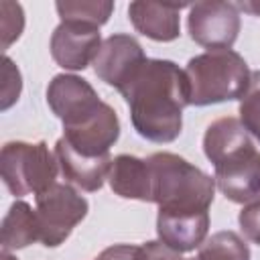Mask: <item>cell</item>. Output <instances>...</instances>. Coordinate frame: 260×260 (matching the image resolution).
Listing matches in <instances>:
<instances>
[{"instance_id":"cell-27","label":"cell","mask_w":260,"mask_h":260,"mask_svg":"<svg viewBox=\"0 0 260 260\" xmlns=\"http://www.w3.org/2000/svg\"><path fill=\"white\" fill-rule=\"evenodd\" d=\"M2 260H18V258H14V256H10L8 252H2Z\"/></svg>"},{"instance_id":"cell-25","label":"cell","mask_w":260,"mask_h":260,"mask_svg":"<svg viewBox=\"0 0 260 260\" xmlns=\"http://www.w3.org/2000/svg\"><path fill=\"white\" fill-rule=\"evenodd\" d=\"M138 250H140V246L116 244V246L102 250L93 260H138Z\"/></svg>"},{"instance_id":"cell-11","label":"cell","mask_w":260,"mask_h":260,"mask_svg":"<svg viewBox=\"0 0 260 260\" xmlns=\"http://www.w3.org/2000/svg\"><path fill=\"white\" fill-rule=\"evenodd\" d=\"M215 185L225 199L240 205L260 201V152L254 148L215 167Z\"/></svg>"},{"instance_id":"cell-14","label":"cell","mask_w":260,"mask_h":260,"mask_svg":"<svg viewBox=\"0 0 260 260\" xmlns=\"http://www.w3.org/2000/svg\"><path fill=\"white\" fill-rule=\"evenodd\" d=\"M250 148H254V142L242 122L234 116L213 120L203 134V152L213 167H219Z\"/></svg>"},{"instance_id":"cell-5","label":"cell","mask_w":260,"mask_h":260,"mask_svg":"<svg viewBox=\"0 0 260 260\" xmlns=\"http://www.w3.org/2000/svg\"><path fill=\"white\" fill-rule=\"evenodd\" d=\"M35 201L39 242L47 248L61 246L89 211L87 199L69 183H53L49 189L35 195Z\"/></svg>"},{"instance_id":"cell-10","label":"cell","mask_w":260,"mask_h":260,"mask_svg":"<svg viewBox=\"0 0 260 260\" xmlns=\"http://www.w3.org/2000/svg\"><path fill=\"white\" fill-rule=\"evenodd\" d=\"M47 104L53 110V114L63 122V126H69L93 114L104 102L98 98L95 89L83 77L59 73L49 81Z\"/></svg>"},{"instance_id":"cell-26","label":"cell","mask_w":260,"mask_h":260,"mask_svg":"<svg viewBox=\"0 0 260 260\" xmlns=\"http://www.w3.org/2000/svg\"><path fill=\"white\" fill-rule=\"evenodd\" d=\"M236 6L242 8V10H246V12H250V14L260 16V2H240V4H236Z\"/></svg>"},{"instance_id":"cell-24","label":"cell","mask_w":260,"mask_h":260,"mask_svg":"<svg viewBox=\"0 0 260 260\" xmlns=\"http://www.w3.org/2000/svg\"><path fill=\"white\" fill-rule=\"evenodd\" d=\"M138 260H185L181 256V252L165 246L160 240H152V242H144L138 250Z\"/></svg>"},{"instance_id":"cell-16","label":"cell","mask_w":260,"mask_h":260,"mask_svg":"<svg viewBox=\"0 0 260 260\" xmlns=\"http://www.w3.org/2000/svg\"><path fill=\"white\" fill-rule=\"evenodd\" d=\"M108 181L118 197L152 203V175L146 158L118 154L112 160Z\"/></svg>"},{"instance_id":"cell-1","label":"cell","mask_w":260,"mask_h":260,"mask_svg":"<svg viewBox=\"0 0 260 260\" xmlns=\"http://www.w3.org/2000/svg\"><path fill=\"white\" fill-rule=\"evenodd\" d=\"M120 93L130 108L132 126L142 138L158 144L179 138L189 89L185 71L175 61L146 59Z\"/></svg>"},{"instance_id":"cell-2","label":"cell","mask_w":260,"mask_h":260,"mask_svg":"<svg viewBox=\"0 0 260 260\" xmlns=\"http://www.w3.org/2000/svg\"><path fill=\"white\" fill-rule=\"evenodd\" d=\"M152 175V203L158 213H205L215 197V179L173 152L146 158Z\"/></svg>"},{"instance_id":"cell-3","label":"cell","mask_w":260,"mask_h":260,"mask_svg":"<svg viewBox=\"0 0 260 260\" xmlns=\"http://www.w3.org/2000/svg\"><path fill=\"white\" fill-rule=\"evenodd\" d=\"M183 71L187 77L189 106L242 100L252 77L246 59L232 49H215L195 55Z\"/></svg>"},{"instance_id":"cell-13","label":"cell","mask_w":260,"mask_h":260,"mask_svg":"<svg viewBox=\"0 0 260 260\" xmlns=\"http://www.w3.org/2000/svg\"><path fill=\"white\" fill-rule=\"evenodd\" d=\"M55 156L63 179L83 191H100L112 169V156H83L79 154L65 138H59L55 144Z\"/></svg>"},{"instance_id":"cell-8","label":"cell","mask_w":260,"mask_h":260,"mask_svg":"<svg viewBox=\"0 0 260 260\" xmlns=\"http://www.w3.org/2000/svg\"><path fill=\"white\" fill-rule=\"evenodd\" d=\"M120 136V120L106 102L83 120L63 126V138L83 156H106Z\"/></svg>"},{"instance_id":"cell-18","label":"cell","mask_w":260,"mask_h":260,"mask_svg":"<svg viewBox=\"0 0 260 260\" xmlns=\"http://www.w3.org/2000/svg\"><path fill=\"white\" fill-rule=\"evenodd\" d=\"M185 260H250V248L242 236L228 230L209 236L197 248V256Z\"/></svg>"},{"instance_id":"cell-20","label":"cell","mask_w":260,"mask_h":260,"mask_svg":"<svg viewBox=\"0 0 260 260\" xmlns=\"http://www.w3.org/2000/svg\"><path fill=\"white\" fill-rule=\"evenodd\" d=\"M240 122L260 142V71H254L250 77V85L240 100Z\"/></svg>"},{"instance_id":"cell-15","label":"cell","mask_w":260,"mask_h":260,"mask_svg":"<svg viewBox=\"0 0 260 260\" xmlns=\"http://www.w3.org/2000/svg\"><path fill=\"white\" fill-rule=\"evenodd\" d=\"M209 232V211L205 213H158L156 215V236L158 240L177 250L191 252L207 240Z\"/></svg>"},{"instance_id":"cell-9","label":"cell","mask_w":260,"mask_h":260,"mask_svg":"<svg viewBox=\"0 0 260 260\" xmlns=\"http://www.w3.org/2000/svg\"><path fill=\"white\" fill-rule=\"evenodd\" d=\"M100 26L83 22H61L51 35V55L55 63L69 71H81L100 53Z\"/></svg>"},{"instance_id":"cell-4","label":"cell","mask_w":260,"mask_h":260,"mask_svg":"<svg viewBox=\"0 0 260 260\" xmlns=\"http://www.w3.org/2000/svg\"><path fill=\"white\" fill-rule=\"evenodd\" d=\"M0 173L6 189L14 197L28 193L39 195L57 183L59 162L45 140L39 142H6L0 152Z\"/></svg>"},{"instance_id":"cell-22","label":"cell","mask_w":260,"mask_h":260,"mask_svg":"<svg viewBox=\"0 0 260 260\" xmlns=\"http://www.w3.org/2000/svg\"><path fill=\"white\" fill-rule=\"evenodd\" d=\"M2 79L4 81H2V106L0 108L2 110H8L18 100L22 83H20V71H18V67L6 55L2 59Z\"/></svg>"},{"instance_id":"cell-23","label":"cell","mask_w":260,"mask_h":260,"mask_svg":"<svg viewBox=\"0 0 260 260\" xmlns=\"http://www.w3.org/2000/svg\"><path fill=\"white\" fill-rule=\"evenodd\" d=\"M238 223H240L244 236L250 242L260 246V201L246 205L238 215Z\"/></svg>"},{"instance_id":"cell-6","label":"cell","mask_w":260,"mask_h":260,"mask_svg":"<svg viewBox=\"0 0 260 260\" xmlns=\"http://www.w3.org/2000/svg\"><path fill=\"white\" fill-rule=\"evenodd\" d=\"M189 37L209 49H232L240 32V12L232 2L205 0L189 6L187 16Z\"/></svg>"},{"instance_id":"cell-19","label":"cell","mask_w":260,"mask_h":260,"mask_svg":"<svg viewBox=\"0 0 260 260\" xmlns=\"http://www.w3.org/2000/svg\"><path fill=\"white\" fill-rule=\"evenodd\" d=\"M61 22H83L102 26L108 22L114 2L110 0H59L55 4Z\"/></svg>"},{"instance_id":"cell-17","label":"cell","mask_w":260,"mask_h":260,"mask_svg":"<svg viewBox=\"0 0 260 260\" xmlns=\"http://www.w3.org/2000/svg\"><path fill=\"white\" fill-rule=\"evenodd\" d=\"M39 242L37 213L26 201H14L2 219V252L20 250Z\"/></svg>"},{"instance_id":"cell-21","label":"cell","mask_w":260,"mask_h":260,"mask_svg":"<svg viewBox=\"0 0 260 260\" xmlns=\"http://www.w3.org/2000/svg\"><path fill=\"white\" fill-rule=\"evenodd\" d=\"M0 30H2V51H6L24 28V12L18 2H0Z\"/></svg>"},{"instance_id":"cell-7","label":"cell","mask_w":260,"mask_h":260,"mask_svg":"<svg viewBox=\"0 0 260 260\" xmlns=\"http://www.w3.org/2000/svg\"><path fill=\"white\" fill-rule=\"evenodd\" d=\"M144 63H146V55L140 43L130 35L118 32V35L108 37L102 43L100 53L91 65H93L95 75L106 85L122 91Z\"/></svg>"},{"instance_id":"cell-12","label":"cell","mask_w":260,"mask_h":260,"mask_svg":"<svg viewBox=\"0 0 260 260\" xmlns=\"http://www.w3.org/2000/svg\"><path fill=\"white\" fill-rule=\"evenodd\" d=\"M189 4L185 2H130L128 4V18L132 22V26L156 41V43H171L175 39H179L181 35V8H185Z\"/></svg>"}]
</instances>
